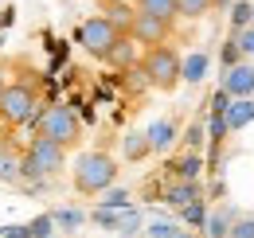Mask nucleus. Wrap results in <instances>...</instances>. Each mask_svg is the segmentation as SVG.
Listing matches in <instances>:
<instances>
[{
	"instance_id": "nucleus-1",
	"label": "nucleus",
	"mask_w": 254,
	"mask_h": 238,
	"mask_svg": "<svg viewBox=\"0 0 254 238\" xmlns=\"http://www.w3.org/2000/svg\"><path fill=\"white\" fill-rule=\"evenodd\" d=\"M118 160L106 149H86L74 156V168H70V179H74V191L94 199V195H106L114 183H118Z\"/></svg>"
},
{
	"instance_id": "nucleus-2",
	"label": "nucleus",
	"mask_w": 254,
	"mask_h": 238,
	"mask_svg": "<svg viewBox=\"0 0 254 238\" xmlns=\"http://www.w3.org/2000/svg\"><path fill=\"white\" fill-rule=\"evenodd\" d=\"M63 168H66V149L43 141V137H32L28 149L20 152V183L43 187L47 179H55Z\"/></svg>"
},
{
	"instance_id": "nucleus-3",
	"label": "nucleus",
	"mask_w": 254,
	"mask_h": 238,
	"mask_svg": "<svg viewBox=\"0 0 254 238\" xmlns=\"http://www.w3.org/2000/svg\"><path fill=\"white\" fill-rule=\"evenodd\" d=\"M180 66H184V55L172 47V43H160V47H149L141 51V74H145V86L160 90V94H172L180 86Z\"/></svg>"
},
{
	"instance_id": "nucleus-4",
	"label": "nucleus",
	"mask_w": 254,
	"mask_h": 238,
	"mask_svg": "<svg viewBox=\"0 0 254 238\" xmlns=\"http://www.w3.org/2000/svg\"><path fill=\"white\" fill-rule=\"evenodd\" d=\"M39 114H43V106H39V90H35V82H28V78L8 82L4 98H0V125H8V129L35 125Z\"/></svg>"
},
{
	"instance_id": "nucleus-5",
	"label": "nucleus",
	"mask_w": 254,
	"mask_h": 238,
	"mask_svg": "<svg viewBox=\"0 0 254 238\" xmlns=\"http://www.w3.org/2000/svg\"><path fill=\"white\" fill-rule=\"evenodd\" d=\"M35 137H43V141L70 152L82 141V121L70 106H43V114L35 118Z\"/></svg>"
},
{
	"instance_id": "nucleus-6",
	"label": "nucleus",
	"mask_w": 254,
	"mask_h": 238,
	"mask_svg": "<svg viewBox=\"0 0 254 238\" xmlns=\"http://www.w3.org/2000/svg\"><path fill=\"white\" fill-rule=\"evenodd\" d=\"M126 31H118L106 16H90V20H82L78 28H74V43L90 55V59H98V62H106L110 59V51L118 47V39H122Z\"/></svg>"
},
{
	"instance_id": "nucleus-7",
	"label": "nucleus",
	"mask_w": 254,
	"mask_h": 238,
	"mask_svg": "<svg viewBox=\"0 0 254 238\" xmlns=\"http://www.w3.org/2000/svg\"><path fill=\"white\" fill-rule=\"evenodd\" d=\"M129 39L137 43V47H160V43H168V35H172V28L168 24H160V20H153V16H145V12H133V24H129L126 31Z\"/></svg>"
},
{
	"instance_id": "nucleus-8",
	"label": "nucleus",
	"mask_w": 254,
	"mask_h": 238,
	"mask_svg": "<svg viewBox=\"0 0 254 238\" xmlns=\"http://www.w3.org/2000/svg\"><path fill=\"white\" fill-rule=\"evenodd\" d=\"M223 94L227 98H254V66L251 62H239L231 70H223Z\"/></svg>"
},
{
	"instance_id": "nucleus-9",
	"label": "nucleus",
	"mask_w": 254,
	"mask_h": 238,
	"mask_svg": "<svg viewBox=\"0 0 254 238\" xmlns=\"http://www.w3.org/2000/svg\"><path fill=\"white\" fill-rule=\"evenodd\" d=\"M243 211L235 207V203H219L215 211H207V223H203V235L207 238H231V227H235V219H239Z\"/></svg>"
},
{
	"instance_id": "nucleus-10",
	"label": "nucleus",
	"mask_w": 254,
	"mask_h": 238,
	"mask_svg": "<svg viewBox=\"0 0 254 238\" xmlns=\"http://www.w3.org/2000/svg\"><path fill=\"white\" fill-rule=\"evenodd\" d=\"M223 121H227V133H243L247 125H254V98H231Z\"/></svg>"
},
{
	"instance_id": "nucleus-11",
	"label": "nucleus",
	"mask_w": 254,
	"mask_h": 238,
	"mask_svg": "<svg viewBox=\"0 0 254 238\" xmlns=\"http://www.w3.org/2000/svg\"><path fill=\"white\" fill-rule=\"evenodd\" d=\"M145 137H149L153 152H168L176 141H180V125H176L172 118H157L149 129H145Z\"/></svg>"
},
{
	"instance_id": "nucleus-12",
	"label": "nucleus",
	"mask_w": 254,
	"mask_h": 238,
	"mask_svg": "<svg viewBox=\"0 0 254 238\" xmlns=\"http://www.w3.org/2000/svg\"><path fill=\"white\" fill-rule=\"evenodd\" d=\"M195 199H203V191H199V183H184V179H168V187H164V203L176 211H184L188 203Z\"/></svg>"
},
{
	"instance_id": "nucleus-13",
	"label": "nucleus",
	"mask_w": 254,
	"mask_h": 238,
	"mask_svg": "<svg viewBox=\"0 0 254 238\" xmlns=\"http://www.w3.org/2000/svg\"><path fill=\"white\" fill-rule=\"evenodd\" d=\"M122 156H126L129 164H141V160L153 156V145H149L145 129H129L126 137H122Z\"/></svg>"
},
{
	"instance_id": "nucleus-14",
	"label": "nucleus",
	"mask_w": 254,
	"mask_h": 238,
	"mask_svg": "<svg viewBox=\"0 0 254 238\" xmlns=\"http://www.w3.org/2000/svg\"><path fill=\"white\" fill-rule=\"evenodd\" d=\"M133 8L145 12V16H153V20H160V24H168V28H176V20H180L176 0H137Z\"/></svg>"
},
{
	"instance_id": "nucleus-15",
	"label": "nucleus",
	"mask_w": 254,
	"mask_h": 238,
	"mask_svg": "<svg viewBox=\"0 0 254 238\" xmlns=\"http://www.w3.org/2000/svg\"><path fill=\"white\" fill-rule=\"evenodd\" d=\"M106 62H110L114 70H133V66L141 62V47H137L129 35H122V39H118V47L110 51V59H106Z\"/></svg>"
},
{
	"instance_id": "nucleus-16",
	"label": "nucleus",
	"mask_w": 254,
	"mask_h": 238,
	"mask_svg": "<svg viewBox=\"0 0 254 238\" xmlns=\"http://www.w3.org/2000/svg\"><path fill=\"white\" fill-rule=\"evenodd\" d=\"M207 70H211V55H207V51H191L188 59H184V66H180V78H184L188 86H199V82L207 78Z\"/></svg>"
},
{
	"instance_id": "nucleus-17",
	"label": "nucleus",
	"mask_w": 254,
	"mask_h": 238,
	"mask_svg": "<svg viewBox=\"0 0 254 238\" xmlns=\"http://www.w3.org/2000/svg\"><path fill=\"white\" fill-rule=\"evenodd\" d=\"M133 12H137V8H129V4H122V0H102V16H106L118 31H129Z\"/></svg>"
},
{
	"instance_id": "nucleus-18",
	"label": "nucleus",
	"mask_w": 254,
	"mask_h": 238,
	"mask_svg": "<svg viewBox=\"0 0 254 238\" xmlns=\"http://www.w3.org/2000/svg\"><path fill=\"white\" fill-rule=\"evenodd\" d=\"M51 219H55V231H66V235H74V231H78V227H82L90 215H86L82 207H55V211H51Z\"/></svg>"
},
{
	"instance_id": "nucleus-19",
	"label": "nucleus",
	"mask_w": 254,
	"mask_h": 238,
	"mask_svg": "<svg viewBox=\"0 0 254 238\" xmlns=\"http://www.w3.org/2000/svg\"><path fill=\"white\" fill-rule=\"evenodd\" d=\"M176 172H172V179H184V183H199V168H203V156L199 152H184L176 164H172Z\"/></svg>"
},
{
	"instance_id": "nucleus-20",
	"label": "nucleus",
	"mask_w": 254,
	"mask_h": 238,
	"mask_svg": "<svg viewBox=\"0 0 254 238\" xmlns=\"http://www.w3.org/2000/svg\"><path fill=\"white\" fill-rule=\"evenodd\" d=\"M141 231H145L141 211H137V207H126V211H122V223H118V231H114V235H122V238H141Z\"/></svg>"
},
{
	"instance_id": "nucleus-21",
	"label": "nucleus",
	"mask_w": 254,
	"mask_h": 238,
	"mask_svg": "<svg viewBox=\"0 0 254 238\" xmlns=\"http://www.w3.org/2000/svg\"><path fill=\"white\" fill-rule=\"evenodd\" d=\"M0 183H20V152L0 149Z\"/></svg>"
},
{
	"instance_id": "nucleus-22",
	"label": "nucleus",
	"mask_w": 254,
	"mask_h": 238,
	"mask_svg": "<svg viewBox=\"0 0 254 238\" xmlns=\"http://www.w3.org/2000/svg\"><path fill=\"white\" fill-rule=\"evenodd\" d=\"M215 4H219V0H176L180 20H203V16H211Z\"/></svg>"
},
{
	"instance_id": "nucleus-23",
	"label": "nucleus",
	"mask_w": 254,
	"mask_h": 238,
	"mask_svg": "<svg viewBox=\"0 0 254 238\" xmlns=\"http://www.w3.org/2000/svg\"><path fill=\"white\" fill-rule=\"evenodd\" d=\"M180 235V223L176 219H153L145 227V238H176Z\"/></svg>"
},
{
	"instance_id": "nucleus-24",
	"label": "nucleus",
	"mask_w": 254,
	"mask_h": 238,
	"mask_svg": "<svg viewBox=\"0 0 254 238\" xmlns=\"http://www.w3.org/2000/svg\"><path fill=\"white\" fill-rule=\"evenodd\" d=\"M28 231H32V238H55V219H51V211L35 215L32 223H28Z\"/></svg>"
},
{
	"instance_id": "nucleus-25",
	"label": "nucleus",
	"mask_w": 254,
	"mask_h": 238,
	"mask_svg": "<svg viewBox=\"0 0 254 238\" xmlns=\"http://www.w3.org/2000/svg\"><path fill=\"white\" fill-rule=\"evenodd\" d=\"M243 28H251V0H235V8H231V31L239 35Z\"/></svg>"
},
{
	"instance_id": "nucleus-26",
	"label": "nucleus",
	"mask_w": 254,
	"mask_h": 238,
	"mask_svg": "<svg viewBox=\"0 0 254 238\" xmlns=\"http://www.w3.org/2000/svg\"><path fill=\"white\" fill-rule=\"evenodd\" d=\"M90 219H94L102 231H118V223H122V211H110V207H102V203H98V207L90 211Z\"/></svg>"
},
{
	"instance_id": "nucleus-27",
	"label": "nucleus",
	"mask_w": 254,
	"mask_h": 238,
	"mask_svg": "<svg viewBox=\"0 0 254 238\" xmlns=\"http://www.w3.org/2000/svg\"><path fill=\"white\" fill-rule=\"evenodd\" d=\"M180 219H184V223H191V227H203V223H207V199L188 203V207L180 211Z\"/></svg>"
},
{
	"instance_id": "nucleus-28",
	"label": "nucleus",
	"mask_w": 254,
	"mask_h": 238,
	"mask_svg": "<svg viewBox=\"0 0 254 238\" xmlns=\"http://www.w3.org/2000/svg\"><path fill=\"white\" fill-rule=\"evenodd\" d=\"M102 207H110V211H126V207H133V203H129V191H126V187H110V191L102 195Z\"/></svg>"
},
{
	"instance_id": "nucleus-29",
	"label": "nucleus",
	"mask_w": 254,
	"mask_h": 238,
	"mask_svg": "<svg viewBox=\"0 0 254 238\" xmlns=\"http://www.w3.org/2000/svg\"><path fill=\"white\" fill-rule=\"evenodd\" d=\"M239 62H247V59H243V51H239V39L231 35V39L223 43V70H231V66H239Z\"/></svg>"
},
{
	"instance_id": "nucleus-30",
	"label": "nucleus",
	"mask_w": 254,
	"mask_h": 238,
	"mask_svg": "<svg viewBox=\"0 0 254 238\" xmlns=\"http://www.w3.org/2000/svg\"><path fill=\"white\" fill-rule=\"evenodd\" d=\"M231 238H254V211H251V215H239V219H235Z\"/></svg>"
},
{
	"instance_id": "nucleus-31",
	"label": "nucleus",
	"mask_w": 254,
	"mask_h": 238,
	"mask_svg": "<svg viewBox=\"0 0 254 238\" xmlns=\"http://www.w3.org/2000/svg\"><path fill=\"white\" fill-rule=\"evenodd\" d=\"M235 39H239V51H243V59H254V24H251V28H243Z\"/></svg>"
},
{
	"instance_id": "nucleus-32",
	"label": "nucleus",
	"mask_w": 254,
	"mask_h": 238,
	"mask_svg": "<svg viewBox=\"0 0 254 238\" xmlns=\"http://www.w3.org/2000/svg\"><path fill=\"white\" fill-rule=\"evenodd\" d=\"M184 145H188V152H199V145H203V125L195 121L188 129V137H184Z\"/></svg>"
},
{
	"instance_id": "nucleus-33",
	"label": "nucleus",
	"mask_w": 254,
	"mask_h": 238,
	"mask_svg": "<svg viewBox=\"0 0 254 238\" xmlns=\"http://www.w3.org/2000/svg\"><path fill=\"white\" fill-rule=\"evenodd\" d=\"M0 238H32V231H28V223H20V227H4Z\"/></svg>"
},
{
	"instance_id": "nucleus-34",
	"label": "nucleus",
	"mask_w": 254,
	"mask_h": 238,
	"mask_svg": "<svg viewBox=\"0 0 254 238\" xmlns=\"http://www.w3.org/2000/svg\"><path fill=\"white\" fill-rule=\"evenodd\" d=\"M4 90H8V78H4V70H0V98H4Z\"/></svg>"
},
{
	"instance_id": "nucleus-35",
	"label": "nucleus",
	"mask_w": 254,
	"mask_h": 238,
	"mask_svg": "<svg viewBox=\"0 0 254 238\" xmlns=\"http://www.w3.org/2000/svg\"><path fill=\"white\" fill-rule=\"evenodd\" d=\"M176 238H195V235H188V231H180V235H176Z\"/></svg>"
},
{
	"instance_id": "nucleus-36",
	"label": "nucleus",
	"mask_w": 254,
	"mask_h": 238,
	"mask_svg": "<svg viewBox=\"0 0 254 238\" xmlns=\"http://www.w3.org/2000/svg\"><path fill=\"white\" fill-rule=\"evenodd\" d=\"M251 24H254V0H251Z\"/></svg>"
},
{
	"instance_id": "nucleus-37",
	"label": "nucleus",
	"mask_w": 254,
	"mask_h": 238,
	"mask_svg": "<svg viewBox=\"0 0 254 238\" xmlns=\"http://www.w3.org/2000/svg\"><path fill=\"white\" fill-rule=\"evenodd\" d=\"M4 145H8V141H4V137H0V149H4Z\"/></svg>"
},
{
	"instance_id": "nucleus-38",
	"label": "nucleus",
	"mask_w": 254,
	"mask_h": 238,
	"mask_svg": "<svg viewBox=\"0 0 254 238\" xmlns=\"http://www.w3.org/2000/svg\"><path fill=\"white\" fill-rule=\"evenodd\" d=\"M55 238H59V235H55Z\"/></svg>"
}]
</instances>
